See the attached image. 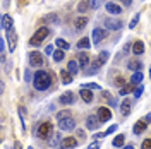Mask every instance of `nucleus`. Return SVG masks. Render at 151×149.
I'll list each match as a JSON object with an SVG mask.
<instances>
[{
	"instance_id": "1",
	"label": "nucleus",
	"mask_w": 151,
	"mask_h": 149,
	"mask_svg": "<svg viewBox=\"0 0 151 149\" xmlns=\"http://www.w3.org/2000/svg\"><path fill=\"white\" fill-rule=\"evenodd\" d=\"M33 86L38 91H47L52 86V75L48 74L47 70H38L36 74L33 75Z\"/></svg>"
},
{
	"instance_id": "2",
	"label": "nucleus",
	"mask_w": 151,
	"mask_h": 149,
	"mask_svg": "<svg viewBox=\"0 0 151 149\" xmlns=\"http://www.w3.org/2000/svg\"><path fill=\"white\" fill-rule=\"evenodd\" d=\"M48 33H50V29H48V28H40L36 33L31 36V39H29V45H31V47H40V43H41V41L48 36Z\"/></svg>"
},
{
	"instance_id": "3",
	"label": "nucleus",
	"mask_w": 151,
	"mask_h": 149,
	"mask_svg": "<svg viewBox=\"0 0 151 149\" xmlns=\"http://www.w3.org/2000/svg\"><path fill=\"white\" fill-rule=\"evenodd\" d=\"M58 129L60 130H74L76 129V120L70 117V115H65V117H62V118H58Z\"/></svg>"
},
{
	"instance_id": "4",
	"label": "nucleus",
	"mask_w": 151,
	"mask_h": 149,
	"mask_svg": "<svg viewBox=\"0 0 151 149\" xmlns=\"http://www.w3.org/2000/svg\"><path fill=\"white\" fill-rule=\"evenodd\" d=\"M53 132V125L50 123V122H43L41 125H40V130H38V135L41 137V139H47L50 137V134Z\"/></svg>"
},
{
	"instance_id": "5",
	"label": "nucleus",
	"mask_w": 151,
	"mask_h": 149,
	"mask_svg": "<svg viewBox=\"0 0 151 149\" xmlns=\"http://www.w3.org/2000/svg\"><path fill=\"white\" fill-rule=\"evenodd\" d=\"M105 26L112 31H119L122 29V21L120 19H113V17H106L105 19Z\"/></svg>"
},
{
	"instance_id": "6",
	"label": "nucleus",
	"mask_w": 151,
	"mask_h": 149,
	"mask_svg": "<svg viewBox=\"0 0 151 149\" xmlns=\"http://www.w3.org/2000/svg\"><path fill=\"white\" fill-rule=\"evenodd\" d=\"M105 38H106V29H105V28H94L93 29V41H94V45L101 43Z\"/></svg>"
},
{
	"instance_id": "7",
	"label": "nucleus",
	"mask_w": 151,
	"mask_h": 149,
	"mask_svg": "<svg viewBox=\"0 0 151 149\" xmlns=\"http://www.w3.org/2000/svg\"><path fill=\"white\" fill-rule=\"evenodd\" d=\"M29 64L33 67H41L43 65V57L40 52H31L29 53Z\"/></svg>"
},
{
	"instance_id": "8",
	"label": "nucleus",
	"mask_w": 151,
	"mask_h": 149,
	"mask_svg": "<svg viewBox=\"0 0 151 149\" xmlns=\"http://www.w3.org/2000/svg\"><path fill=\"white\" fill-rule=\"evenodd\" d=\"M7 41H9V50H10V52H14L16 47H17V34H16V31H14V29L7 31Z\"/></svg>"
},
{
	"instance_id": "9",
	"label": "nucleus",
	"mask_w": 151,
	"mask_h": 149,
	"mask_svg": "<svg viewBox=\"0 0 151 149\" xmlns=\"http://www.w3.org/2000/svg\"><path fill=\"white\" fill-rule=\"evenodd\" d=\"M100 118L98 117H94V115H89L88 118H86V127L89 129V130H96L98 127H100Z\"/></svg>"
},
{
	"instance_id": "10",
	"label": "nucleus",
	"mask_w": 151,
	"mask_h": 149,
	"mask_svg": "<svg viewBox=\"0 0 151 149\" xmlns=\"http://www.w3.org/2000/svg\"><path fill=\"white\" fill-rule=\"evenodd\" d=\"M98 118L101 122H108L112 118V112H110L106 106H101V108H98Z\"/></svg>"
},
{
	"instance_id": "11",
	"label": "nucleus",
	"mask_w": 151,
	"mask_h": 149,
	"mask_svg": "<svg viewBox=\"0 0 151 149\" xmlns=\"http://www.w3.org/2000/svg\"><path fill=\"white\" fill-rule=\"evenodd\" d=\"M2 28L5 29V31L14 29V21H12V17H10L9 14H4L2 16Z\"/></svg>"
},
{
	"instance_id": "12",
	"label": "nucleus",
	"mask_w": 151,
	"mask_h": 149,
	"mask_svg": "<svg viewBox=\"0 0 151 149\" xmlns=\"http://www.w3.org/2000/svg\"><path fill=\"white\" fill-rule=\"evenodd\" d=\"M74 101H76V94L70 93V91H67V93H64L60 96V103L62 105H72Z\"/></svg>"
},
{
	"instance_id": "13",
	"label": "nucleus",
	"mask_w": 151,
	"mask_h": 149,
	"mask_svg": "<svg viewBox=\"0 0 151 149\" xmlns=\"http://www.w3.org/2000/svg\"><path fill=\"white\" fill-rule=\"evenodd\" d=\"M146 127H148V123H146V120H139L134 123V127H132V132L137 135V134H142V132L146 130Z\"/></svg>"
},
{
	"instance_id": "14",
	"label": "nucleus",
	"mask_w": 151,
	"mask_h": 149,
	"mask_svg": "<svg viewBox=\"0 0 151 149\" xmlns=\"http://www.w3.org/2000/svg\"><path fill=\"white\" fill-rule=\"evenodd\" d=\"M62 148L64 149L77 148V139H74V137H65V139H62Z\"/></svg>"
},
{
	"instance_id": "15",
	"label": "nucleus",
	"mask_w": 151,
	"mask_h": 149,
	"mask_svg": "<svg viewBox=\"0 0 151 149\" xmlns=\"http://www.w3.org/2000/svg\"><path fill=\"white\" fill-rule=\"evenodd\" d=\"M127 69L132 70V72H137V70H141V69H142V64L139 62V60L132 58V60H129V64H127Z\"/></svg>"
},
{
	"instance_id": "16",
	"label": "nucleus",
	"mask_w": 151,
	"mask_h": 149,
	"mask_svg": "<svg viewBox=\"0 0 151 149\" xmlns=\"http://www.w3.org/2000/svg\"><path fill=\"white\" fill-rule=\"evenodd\" d=\"M120 113H122V117H129V113H131V100H124L122 101Z\"/></svg>"
},
{
	"instance_id": "17",
	"label": "nucleus",
	"mask_w": 151,
	"mask_h": 149,
	"mask_svg": "<svg viewBox=\"0 0 151 149\" xmlns=\"http://www.w3.org/2000/svg\"><path fill=\"white\" fill-rule=\"evenodd\" d=\"M132 52H134V55H141L142 52H144V43L139 41V39H136L134 45H132Z\"/></svg>"
},
{
	"instance_id": "18",
	"label": "nucleus",
	"mask_w": 151,
	"mask_h": 149,
	"mask_svg": "<svg viewBox=\"0 0 151 149\" xmlns=\"http://www.w3.org/2000/svg\"><path fill=\"white\" fill-rule=\"evenodd\" d=\"M106 12H108V14H113V16H117V14H120V12H122V9H120L117 4L108 2V4H106Z\"/></svg>"
},
{
	"instance_id": "19",
	"label": "nucleus",
	"mask_w": 151,
	"mask_h": 149,
	"mask_svg": "<svg viewBox=\"0 0 151 149\" xmlns=\"http://www.w3.org/2000/svg\"><path fill=\"white\" fill-rule=\"evenodd\" d=\"M81 98H83V101L91 103L93 101V93H91L88 87H83V89H81Z\"/></svg>"
},
{
	"instance_id": "20",
	"label": "nucleus",
	"mask_w": 151,
	"mask_h": 149,
	"mask_svg": "<svg viewBox=\"0 0 151 149\" xmlns=\"http://www.w3.org/2000/svg\"><path fill=\"white\" fill-rule=\"evenodd\" d=\"M79 69H81V65H79V62H76V60H70V62L67 64V70H69L70 74H77Z\"/></svg>"
},
{
	"instance_id": "21",
	"label": "nucleus",
	"mask_w": 151,
	"mask_h": 149,
	"mask_svg": "<svg viewBox=\"0 0 151 149\" xmlns=\"http://www.w3.org/2000/svg\"><path fill=\"white\" fill-rule=\"evenodd\" d=\"M60 77H62V82L65 84V86L72 82V74L69 70H60Z\"/></svg>"
},
{
	"instance_id": "22",
	"label": "nucleus",
	"mask_w": 151,
	"mask_h": 149,
	"mask_svg": "<svg viewBox=\"0 0 151 149\" xmlns=\"http://www.w3.org/2000/svg\"><path fill=\"white\" fill-rule=\"evenodd\" d=\"M142 81V72L141 70H137V72H134L131 77V84H134V86H139Z\"/></svg>"
},
{
	"instance_id": "23",
	"label": "nucleus",
	"mask_w": 151,
	"mask_h": 149,
	"mask_svg": "<svg viewBox=\"0 0 151 149\" xmlns=\"http://www.w3.org/2000/svg\"><path fill=\"white\" fill-rule=\"evenodd\" d=\"M77 62H79L81 69H84V67L89 64V55H88V53H81V55H79V58H77Z\"/></svg>"
},
{
	"instance_id": "24",
	"label": "nucleus",
	"mask_w": 151,
	"mask_h": 149,
	"mask_svg": "<svg viewBox=\"0 0 151 149\" xmlns=\"http://www.w3.org/2000/svg\"><path fill=\"white\" fill-rule=\"evenodd\" d=\"M91 47V41H89V38H81V41H77V48L81 50H88V48Z\"/></svg>"
},
{
	"instance_id": "25",
	"label": "nucleus",
	"mask_w": 151,
	"mask_h": 149,
	"mask_svg": "<svg viewBox=\"0 0 151 149\" xmlns=\"http://www.w3.org/2000/svg\"><path fill=\"white\" fill-rule=\"evenodd\" d=\"M88 24V17H77L74 22L76 29H84V26Z\"/></svg>"
},
{
	"instance_id": "26",
	"label": "nucleus",
	"mask_w": 151,
	"mask_h": 149,
	"mask_svg": "<svg viewBox=\"0 0 151 149\" xmlns=\"http://www.w3.org/2000/svg\"><path fill=\"white\" fill-rule=\"evenodd\" d=\"M55 45L60 48V50H69V41L62 39V38H57V39H55Z\"/></svg>"
},
{
	"instance_id": "27",
	"label": "nucleus",
	"mask_w": 151,
	"mask_h": 149,
	"mask_svg": "<svg viewBox=\"0 0 151 149\" xmlns=\"http://www.w3.org/2000/svg\"><path fill=\"white\" fill-rule=\"evenodd\" d=\"M124 142H125V135L120 134V135H117V137L113 139V146H115V148H122Z\"/></svg>"
},
{
	"instance_id": "28",
	"label": "nucleus",
	"mask_w": 151,
	"mask_h": 149,
	"mask_svg": "<svg viewBox=\"0 0 151 149\" xmlns=\"http://www.w3.org/2000/svg\"><path fill=\"white\" fill-rule=\"evenodd\" d=\"M52 57H53V60H55V62H62V60H64V50H60V48L55 50Z\"/></svg>"
},
{
	"instance_id": "29",
	"label": "nucleus",
	"mask_w": 151,
	"mask_h": 149,
	"mask_svg": "<svg viewBox=\"0 0 151 149\" xmlns=\"http://www.w3.org/2000/svg\"><path fill=\"white\" fill-rule=\"evenodd\" d=\"M134 87H136L134 84H125V86H122V87H120V96H125L127 93H131Z\"/></svg>"
},
{
	"instance_id": "30",
	"label": "nucleus",
	"mask_w": 151,
	"mask_h": 149,
	"mask_svg": "<svg viewBox=\"0 0 151 149\" xmlns=\"http://www.w3.org/2000/svg\"><path fill=\"white\" fill-rule=\"evenodd\" d=\"M88 7H89V2H86V0H83V2H81V4L77 5V10H79L81 14H84V12H86V9H88Z\"/></svg>"
},
{
	"instance_id": "31",
	"label": "nucleus",
	"mask_w": 151,
	"mask_h": 149,
	"mask_svg": "<svg viewBox=\"0 0 151 149\" xmlns=\"http://www.w3.org/2000/svg\"><path fill=\"white\" fill-rule=\"evenodd\" d=\"M106 60H108V52H101V53H100V57H98V62L103 65Z\"/></svg>"
},
{
	"instance_id": "32",
	"label": "nucleus",
	"mask_w": 151,
	"mask_h": 149,
	"mask_svg": "<svg viewBox=\"0 0 151 149\" xmlns=\"http://www.w3.org/2000/svg\"><path fill=\"white\" fill-rule=\"evenodd\" d=\"M101 4H103V0H89V7L91 9H98Z\"/></svg>"
},
{
	"instance_id": "33",
	"label": "nucleus",
	"mask_w": 151,
	"mask_h": 149,
	"mask_svg": "<svg viewBox=\"0 0 151 149\" xmlns=\"http://www.w3.org/2000/svg\"><path fill=\"white\" fill-rule=\"evenodd\" d=\"M142 91H144V87H142L141 84H139V86H137V89H136V87H134V98H136V100H137V98H139V96H141V94H142Z\"/></svg>"
},
{
	"instance_id": "34",
	"label": "nucleus",
	"mask_w": 151,
	"mask_h": 149,
	"mask_svg": "<svg viewBox=\"0 0 151 149\" xmlns=\"http://www.w3.org/2000/svg\"><path fill=\"white\" fill-rule=\"evenodd\" d=\"M139 17H141V16H139V14H136V16H134V17H132L131 24H129V28H131V29H134V28H136V24H137V22H139Z\"/></svg>"
},
{
	"instance_id": "35",
	"label": "nucleus",
	"mask_w": 151,
	"mask_h": 149,
	"mask_svg": "<svg viewBox=\"0 0 151 149\" xmlns=\"http://www.w3.org/2000/svg\"><path fill=\"white\" fill-rule=\"evenodd\" d=\"M103 98H105V100H106L108 103H110L112 106H115V100H113L112 96H110V93H103Z\"/></svg>"
},
{
	"instance_id": "36",
	"label": "nucleus",
	"mask_w": 151,
	"mask_h": 149,
	"mask_svg": "<svg viewBox=\"0 0 151 149\" xmlns=\"http://www.w3.org/2000/svg\"><path fill=\"white\" fill-rule=\"evenodd\" d=\"M141 149H151V139H146V140H142V144H141Z\"/></svg>"
},
{
	"instance_id": "37",
	"label": "nucleus",
	"mask_w": 151,
	"mask_h": 149,
	"mask_svg": "<svg viewBox=\"0 0 151 149\" xmlns=\"http://www.w3.org/2000/svg\"><path fill=\"white\" fill-rule=\"evenodd\" d=\"M84 87H88V89H100V86H98V84H94V82H88V84H84Z\"/></svg>"
},
{
	"instance_id": "38",
	"label": "nucleus",
	"mask_w": 151,
	"mask_h": 149,
	"mask_svg": "<svg viewBox=\"0 0 151 149\" xmlns=\"http://www.w3.org/2000/svg\"><path fill=\"white\" fill-rule=\"evenodd\" d=\"M65 115H70V112H69V110H64V112H58V113H57V120H58V118H62V117H65Z\"/></svg>"
},
{
	"instance_id": "39",
	"label": "nucleus",
	"mask_w": 151,
	"mask_h": 149,
	"mask_svg": "<svg viewBox=\"0 0 151 149\" xmlns=\"http://www.w3.org/2000/svg\"><path fill=\"white\" fill-rule=\"evenodd\" d=\"M129 48H131V43H125V45H124V48H122V53H120V55H127Z\"/></svg>"
},
{
	"instance_id": "40",
	"label": "nucleus",
	"mask_w": 151,
	"mask_h": 149,
	"mask_svg": "<svg viewBox=\"0 0 151 149\" xmlns=\"http://www.w3.org/2000/svg\"><path fill=\"white\" fill-rule=\"evenodd\" d=\"M115 86H119V87H122L124 86V79L122 77H117V79H115Z\"/></svg>"
},
{
	"instance_id": "41",
	"label": "nucleus",
	"mask_w": 151,
	"mask_h": 149,
	"mask_svg": "<svg viewBox=\"0 0 151 149\" xmlns=\"http://www.w3.org/2000/svg\"><path fill=\"white\" fill-rule=\"evenodd\" d=\"M115 130H117V125H112V127H108V130H106V135H108V134H113Z\"/></svg>"
},
{
	"instance_id": "42",
	"label": "nucleus",
	"mask_w": 151,
	"mask_h": 149,
	"mask_svg": "<svg viewBox=\"0 0 151 149\" xmlns=\"http://www.w3.org/2000/svg\"><path fill=\"white\" fill-rule=\"evenodd\" d=\"M98 148H100V142H91L88 149H98Z\"/></svg>"
},
{
	"instance_id": "43",
	"label": "nucleus",
	"mask_w": 151,
	"mask_h": 149,
	"mask_svg": "<svg viewBox=\"0 0 151 149\" xmlns=\"http://www.w3.org/2000/svg\"><path fill=\"white\" fill-rule=\"evenodd\" d=\"M45 52H47L48 55H52V53H53V47H52V45H48V47L45 48Z\"/></svg>"
},
{
	"instance_id": "44",
	"label": "nucleus",
	"mask_w": 151,
	"mask_h": 149,
	"mask_svg": "<svg viewBox=\"0 0 151 149\" xmlns=\"http://www.w3.org/2000/svg\"><path fill=\"white\" fill-rule=\"evenodd\" d=\"M77 137H81V140H84L86 139V134L83 130H79V132H77Z\"/></svg>"
},
{
	"instance_id": "45",
	"label": "nucleus",
	"mask_w": 151,
	"mask_h": 149,
	"mask_svg": "<svg viewBox=\"0 0 151 149\" xmlns=\"http://www.w3.org/2000/svg\"><path fill=\"white\" fill-rule=\"evenodd\" d=\"M14 149H22V146H21V142H14Z\"/></svg>"
},
{
	"instance_id": "46",
	"label": "nucleus",
	"mask_w": 151,
	"mask_h": 149,
	"mask_svg": "<svg viewBox=\"0 0 151 149\" xmlns=\"http://www.w3.org/2000/svg\"><path fill=\"white\" fill-rule=\"evenodd\" d=\"M0 48H2V53H4V48H5V41H4V39L0 41Z\"/></svg>"
},
{
	"instance_id": "47",
	"label": "nucleus",
	"mask_w": 151,
	"mask_h": 149,
	"mask_svg": "<svg viewBox=\"0 0 151 149\" xmlns=\"http://www.w3.org/2000/svg\"><path fill=\"white\" fill-rule=\"evenodd\" d=\"M144 120H146V122H151V113H148V115L144 117Z\"/></svg>"
},
{
	"instance_id": "48",
	"label": "nucleus",
	"mask_w": 151,
	"mask_h": 149,
	"mask_svg": "<svg viewBox=\"0 0 151 149\" xmlns=\"http://www.w3.org/2000/svg\"><path fill=\"white\" fill-rule=\"evenodd\" d=\"M124 4H125V5H131V0H124Z\"/></svg>"
},
{
	"instance_id": "49",
	"label": "nucleus",
	"mask_w": 151,
	"mask_h": 149,
	"mask_svg": "<svg viewBox=\"0 0 151 149\" xmlns=\"http://www.w3.org/2000/svg\"><path fill=\"white\" fill-rule=\"evenodd\" d=\"M122 149H134V148H132V146H124Z\"/></svg>"
},
{
	"instance_id": "50",
	"label": "nucleus",
	"mask_w": 151,
	"mask_h": 149,
	"mask_svg": "<svg viewBox=\"0 0 151 149\" xmlns=\"http://www.w3.org/2000/svg\"><path fill=\"white\" fill-rule=\"evenodd\" d=\"M150 79H151V70H150Z\"/></svg>"
},
{
	"instance_id": "51",
	"label": "nucleus",
	"mask_w": 151,
	"mask_h": 149,
	"mask_svg": "<svg viewBox=\"0 0 151 149\" xmlns=\"http://www.w3.org/2000/svg\"><path fill=\"white\" fill-rule=\"evenodd\" d=\"M28 149H35V148H28Z\"/></svg>"
},
{
	"instance_id": "52",
	"label": "nucleus",
	"mask_w": 151,
	"mask_h": 149,
	"mask_svg": "<svg viewBox=\"0 0 151 149\" xmlns=\"http://www.w3.org/2000/svg\"><path fill=\"white\" fill-rule=\"evenodd\" d=\"M62 149H64V148H62Z\"/></svg>"
}]
</instances>
